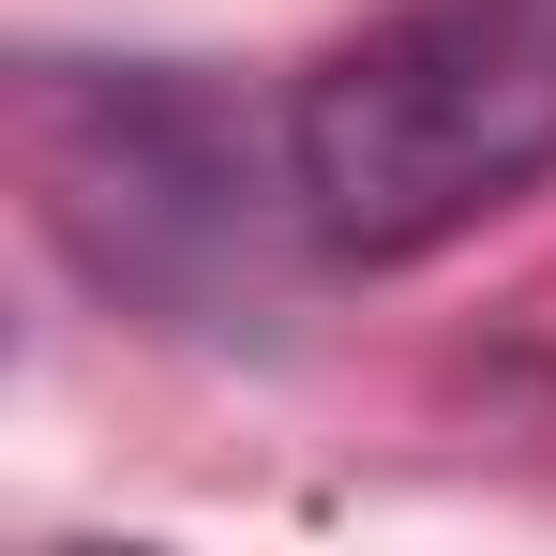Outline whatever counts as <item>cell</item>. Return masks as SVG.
Instances as JSON below:
<instances>
[{
  "label": "cell",
  "instance_id": "6da1fadb",
  "mask_svg": "<svg viewBox=\"0 0 556 556\" xmlns=\"http://www.w3.org/2000/svg\"><path fill=\"white\" fill-rule=\"evenodd\" d=\"M556 181V0H391L286 91V226L331 256H437Z\"/></svg>",
  "mask_w": 556,
  "mask_h": 556
},
{
  "label": "cell",
  "instance_id": "7a4b0ae2",
  "mask_svg": "<svg viewBox=\"0 0 556 556\" xmlns=\"http://www.w3.org/2000/svg\"><path fill=\"white\" fill-rule=\"evenodd\" d=\"M30 181L46 226L136 301H195L211 271L256 256V211H241V136L211 121V91L181 76H121V91H46L30 121Z\"/></svg>",
  "mask_w": 556,
  "mask_h": 556
}]
</instances>
